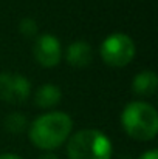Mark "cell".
<instances>
[{"instance_id": "obj_14", "label": "cell", "mask_w": 158, "mask_h": 159, "mask_svg": "<svg viewBox=\"0 0 158 159\" xmlns=\"http://www.w3.org/2000/svg\"><path fill=\"white\" fill-rule=\"evenodd\" d=\"M39 159H59L54 153H45V155H42V156H39Z\"/></svg>"}, {"instance_id": "obj_9", "label": "cell", "mask_w": 158, "mask_h": 159, "mask_svg": "<svg viewBox=\"0 0 158 159\" xmlns=\"http://www.w3.org/2000/svg\"><path fill=\"white\" fill-rule=\"evenodd\" d=\"M158 79L154 71H141L133 77L132 90L138 96H154L157 91Z\"/></svg>"}, {"instance_id": "obj_11", "label": "cell", "mask_w": 158, "mask_h": 159, "mask_svg": "<svg viewBox=\"0 0 158 159\" xmlns=\"http://www.w3.org/2000/svg\"><path fill=\"white\" fill-rule=\"evenodd\" d=\"M37 23L33 19H23L19 23V31L25 36V37H34L37 34Z\"/></svg>"}, {"instance_id": "obj_6", "label": "cell", "mask_w": 158, "mask_h": 159, "mask_svg": "<svg viewBox=\"0 0 158 159\" xmlns=\"http://www.w3.org/2000/svg\"><path fill=\"white\" fill-rule=\"evenodd\" d=\"M34 59L44 68H54L62 57V47L56 36L53 34H42L36 39L33 47Z\"/></svg>"}, {"instance_id": "obj_12", "label": "cell", "mask_w": 158, "mask_h": 159, "mask_svg": "<svg viewBox=\"0 0 158 159\" xmlns=\"http://www.w3.org/2000/svg\"><path fill=\"white\" fill-rule=\"evenodd\" d=\"M138 159H158V150L157 148H151V150L144 152Z\"/></svg>"}, {"instance_id": "obj_7", "label": "cell", "mask_w": 158, "mask_h": 159, "mask_svg": "<svg viewBox=\"0 0 158 159\" xmlns=\"http://www.w3.org/2000/svg\"><path fill=\"white\" fill-rule=\"evenodd\" d=\"M65 60L73 68H87L93 60V48L85 40H76L68 45L65 51Z\"/></svg>"}, {"instance_id": "obj_4", "label": "cell", "mask_w": 158, "mask_h": 159, "mask_svg": "<svg viewBox=\"0 0 158 159\" xmlns=\"http://www.w3.org/2000/svg\"><path fill=\"white\" fill-rule=\"evenodd\" d=\"M136 53L133 40L122 33H113L107 36L101 43L99 54L105 63L113 68H122L129 65Z\"/></svg>"}, {"instance_id": "obj_2", "label": "cell", "mask_w": 158, "mask_h": 159, "mask_svg": "<svg viewBox=\"0 0 158 159\" xmlns=\"http://www.w3.org/2000/svg\"><path fill=\"white\" fill-rule=\"evenodd\" d=\"M121 124L124 131L135 141H152L158 133L157 110L146 102H130L122 110Z\"/></svg>"}, {"instance_id": "obj_3", "label": "cell", "mask_w": 158, "mask_h": 159, "mask_svg": "<svg viewBox=\"0 0 158 159\" xmlns=\"http://www.w3.org/2000/svg\"><path fill=\"white\" fill-rule=\"evenodd\" d=\"M112 142L103 131L87 128L68 138V159H110Z\"/></svg>"}, {"instance_id": "obj_13", "label": "cell", "mask_w": 158, "mask_h": 159, "mask_svg": "<svg viewBox=\"0 0 158 159\" xmlns=\"http://www.w3.org/2000/svg\"><path fill=\"white\" fill-rule=\"evenodd\" d=\"M0 159H22L17 155H12V153H5V155H0Z\"/></svg>"}, {"instance_id": "obj_8", "label": "cell", "mask_w": 158, "mask_h": 159, "mask_svg": "<svg viewBox=\"0 0 158 159\" xmlns=\"http://www.w3.org/2000/svg\"><path fill=\"white\" fill-rule=\"evenodd\" d=\"M62 99V91L54 84H44L34 93V104L41 108L56 107Z\"/></svg>"}, {"instance_id": "obj_10", "label": "cell", "mask_w": 158, "mask_h": 159, "mask_svg": "<svg viewBox=\"0 0 158 159\" xmlns=\"http://www.w3.org/2000/svg\"><path fill=\"white\" fill-rule=\"evenodd\" d=\"M5 130L9 131V133H14V134H19V133H23L30 125H28V119L25 117V114L22 113H11L5 117Z\"/></svg>"}, {"instance_id": "obj_1", "label": "cell", "mask_w": 158, "mask_h": 159, "mask_svg": "<svg viewBox=\"0 0 158 159\" xmlns=\"http://www.w3.org/2000/svg\"><path fill=\"white\" fill-rule=\"evenodd\" d=\"M73 120L64 111H51L39 116L28 127L31 144L41 150H54L60 147L71 134Z\"/></svg>"}, {"instance_id": "obj_5", "label": "cell", "mask_w": 158, "mask_h": 159, "mask_svg": "<svg viewBox=\"0 0 158 159\" xmlns=\"http://www.w3.org/2000/svg\"><path fill=\"white\" fill-rule=\"evenodd\" d=\"M31 94V84L22 74L0 73V101L8 104H23Z\"/></svg>"}]
</instances>
